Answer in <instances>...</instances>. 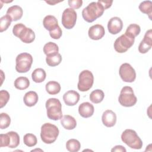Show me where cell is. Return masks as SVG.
<instances>
[{
	"mask_svg": "<svg viewBox=\"0 0 152 152\" xmlns=\"http://www.w3.org/2000/svg\"><path fill=\"white\" fill-rule=\"evenodd\" d=\"M104 10V8L99 1L92 2L83 10L82 16L86 21L92 23L101 17Z\"/></svg>",
	"mask_w": 152,
	"mask_h": 152,
	"instance_id": "6da1fadb",
	"label": "cell"
},
{
	"mask_svg": "<svg viewBox=\"0 0 152 152\" xmlns=\"http://www.w3.org/2000/svg\"><path fill=\"white\" fill-rule=\"evenodd\" d=\"M47 116L49 119L53 121H58L62 117V104L59 99L50 98L46 102Z\"/></svg>",
	"mask_w": 152,
	"mask_h": 152,
	"instance_id": "7a4b0ae2",
	"label": "cell"
},
{
	"mask_svg": "<svg viewBox=\"0 0 152 152\" xmlns=\"http://www.w3.org/2000/svg\"><path fill=\"white\" fill-rule=\"evenodd\" d=\"M12 33L25 43H32L36 37L33 30L27 27L23 23H18L14 25L12 28Z\"/></svg>",
	"mask_w": 152,
	"mask_h": 152,
	"instance_id": "3957f363",
	"label": "cell"
},
{
	"mask_svg": "<svg viewBox=\"0 0 152 152\" xmlns=\"http://www.w3.org/2000/svg\"><path fill=\"white\" fill-rule=\"evenodd\" d=\"M59 134L58 128L50 123H45L41 126L40 138L45 144H52L54 142Z\"/></svg>",
	"mask_w": 152,
	"mask_h": 152,
	"instance_id": "277c9868",
	"label": "cell"
},
{
	"mask_svg": "<svg viewBox=\"0 0 152 152\" xmlns=\"http://www.w3.org/2000/svg\"><path fill=\"white\" fill-rule=\"evenodd\" d=\"M121 140L129 147L135 150L141 149L143 145L137 132L131 129H126L122 133Z\"/></svg>",
	"mask_w": 152,
	"mask_h": 152,
	"instance_id": "5b68a950",
	"label": "cell"
},
{
	"mask_svg": "<svg viewBox=\"0 0 152 152\" xmlns=\"http://www.w3.org/2000/svg\"><path fill=\"white\" fill-rule=\"evenodd\" d=\"M118 101L120 104L124 107L134 106L137 102V98L134 94L132 88L129 86L124 87L121 90Z\"/></svg>",
	"mask_w": 152,
	"mask_h": 152,
	"instance_id": "8992f818",
	"label": "cell"
},
{
	"mask_svg": "<svg viewBox=\"0 0 152 152\" xmlns=\"http://www.w3.org/2000/svg\"><path fill=\"white\" fill-rule=\"evenodd\" d=\"M32 63L33 57L30 53H20L15 59V69L19 73H26L30 69Z\"/></svg>",
	"mask_w": 152,
	"mask_h": 152,
	"instance_id": "52a82bcc",
	"label": "cell"
},
{
	"mask_svg": "<svg viewBox=\"0 0 152 152\" xmlns=\"http://www.w3.org/2000/svg\"><path fill=\"white\" fill-rule=\"evenodd\" d=\"M134 37L125 33L115 40L114 49L118 53H124L134 45Z\"/></svg>",
	"mask_w": 152,
	"mask_h": 152,
	"instance_id": "ba28073f",
	"label": "cell"
},
{
	"mask_svg": "<svg viewBox=\"0 0 152 152\" xmlns=\"http://www.w3.org/2000/svg\"><path fill=\"white\" fill-rule=\"evenodd\" d=\"M93 83L94 76L92 72L89 70H83L79 74L78 89L81 91H87L92 87Z\"/></svg>",
	"mask_w": 152,
	"mask_h": 152,
	"instance_id": "9c48e42d",
	"label": "cell"
},
{
	"mask_svg": "<svg viewBox=\"0 0 152 152\" xmlns=\"http://www.w3.org/2000/svg\"><path fill=\"white\" fill-rule=\"evenodd\" d=\"M77 14L76 11L71 8H66L62 15V24L66 29L72 28L76 23Z\"/></svg>",
	"mask_w": 152,
	"mask_h": 152,
	"instance_id": "30bf717a",
	"label": "cell"
},
{
	"mask_svg": "<svg viewBox=\"0 0 152 152\" xmlns=\"http://www.w3.org/2000/svg\"><path fill=\"white\" fill-rule=\"evenodd\" d=\"M119 74L121 79L126 83H132L136 78L135 71L128 63H124L121 65Z\"/></svg>",
	"mask_w": 152,
	"mask_h": 152,
	"instance_id": "8fae6325",
	"label": "cell"
},
{
	"mask_svg": "<svg viewBox=\"0 0 152 152\" xmlns=\"http://www.w3.org/2000/svg\"><path fill=\"white\" fill-rule=\"evenodd\" d=\"M152 46V30H147L138 46V51L141 53H145L151 49Z\"/></svg>",
	"mask_w": 152,
	"mask_h": 152,
	"instance_id": "7c38bea8",
	"label": "cell"
},
{
	"mask_svg": "<svg viewBox=\"0 0 152 152\" xmlns=\"http://www.w3.org/2000/svg\"><path fill=\"white\" fill-rule=\"evenodd\" d=\"M123 28V22L122 20L118 17L111 18L107 23V29L112 34L119 33Z\"/></svg>",
	"mask_w": 152,
	"mask_h": 152,
	"instance_id": "4fadbf2b",
	"label": "cell"
},
{
	"mask_svg": "<svg viewBox=\"0 0 152 152\" xmlns=\"http://www.w3.org/2000/svg\"><path fill=\"white\" fill-rule=\"evenodd\" d=\"M105 34L104 27L99 24L92 26L88 29V34L89 37L94 40L101 39Z\"/></svg>",
	"mask_w": 152,
	"mask_h": 152,
	"instance_id": "5bb4252c",
	"label": "cell"
},
{
	"mask_svg": "<svg viewBox=\"0 0 152 152\" xmlns=\"http://www.w3.org/2000/svg\"><path fill=\"white\" fill-rule=\"evenodd\" d=\"M80 98V94L75 90H69L63 96V100L65 103L69 106H72L77 104Z\"/></svg>",
	"mask_w": 152,
	"mask_h": 152,
	"instance_id": "9a60e30c",
	"label": "cell"
},
{
	"mask_svg": "<svg viewBox=\"0 0 152 152\" xmlns=\"http://www.w3.org/2000/svg\"><path fill=\"white\" fill-rule=\"evenodd\" d=\"M102 121L106 127H112L116 122V115L111 110H106L102 115Z\"/></svg>",
	"mask_w": 152,
	"mask_h": 152,
	"instance_id": "2e32d148",
	"label": "cell"
},
{
	"mask_svg": "<svg viewBox=\"0 0 152 152\" xmlns=\"http://www.w3.org/2000/svg\"><path fill=\"white\" fill-rule=\"evenodd\" d=\"M94 112V108L92 104L89 102H84L80 104L78 112L81 116L84 118L91 117Z\"/></svg>",
	"mask_w": 152,
	"mask_h": 152,
	"instance_id": "e0dca14e",
	"label": "cell"
},
{
	"mask_svg": "<svg viewBox=\"0 0 152 152\" xmlns=\"http://www.w3.org/2000/svg\"><path fill=\"white\" fill-rule=\"evenodd\" d=\"M23 11L19 5H12L9 7L7 11V15H9L12 21H16L21 18Z\"/></svg>",
	"mask_w": 152,
	"mask_h": 152,
	"instance_id": "ac0fdd59",
	"label": "cell"
},
{
	"mask_svg": "<svg viewBox=\"0 0 152 152\" xmlns=\"http://www.w3.org/2000/svg\"><path fill=\"white\" fill-rule=\"evenodd\" d=\"M43 25L44 27L48 31H51L57 28L59 25L56 17L52 15H46L43 20Z\"/></svg>",
	"mask_w": 152,
	"mask_h": 152,
	"instance_id": "d6986e66",
	"label": "cell"
},
{
	"mask_svg": "<svg viewBox=\"0 0 152 152\" xmlns=\"http://www.w3.org/2000/svg\"><path fill=\"white\" fill-rule=\"evenodd\" d=\"M60 120L62 126L66 129L72 130L77 126V121L71 115H64Z\"/></svg>",
	"mask_w": 152,
	"mask_h": 152,
	"instance_id": "ffe728a7",
	"label": "cell"
},
{
	"mask_svg": "<svg viewBox=\"0 0 152 152\" xmlns=\"http://www.w3.org/2000/svg\"><path fill=\"white\" fill-rule=\"evenodd\" d=\"M39 97L36 92L30 91L27 92L23 97L24 104L28 107L34 106L38 102Z\"/></svg>",
	"mask_w": 152,
	"mask_h": 152,
	"instance_id": "44dd1931",
	"label": "cell"
},
{
	"mask_svg": "<svg viewBox=\"0 0 152 152\" xmlns=\"http://www.w3.org/2000/svg\"><path fill=\"white\" fill-rule=\"evenodd\" d=\"M45 88L48 93L51 95H55L60 92L61 88L59 83L57 81H50L46 83Z\"/></svg>",
	"mask_w": 152,
	"mask_h": 152,
	"instance_id": "7402d4cb",
	"label": "cell"
},
{
	"mask_svg": "<svg viewBox=\"0 0 152 152\" xmlns=\"http://www.w3.org/2000/svg\"><path fill=\"white\" fill-rule=\"evenodd\" d=\"M46 77V73L43 68H36L31 74L32 80L33 81L37 83H40L44 81Z\"/></svg>",
	"mask_w": 152,
	"mask_h": 152,
	"instance_id": "603a6c76",
	"label": "cell"
},
{
	"mask_svg": "<svg viewBox=\"0 0 152 152\" xmlns=\"http://www.w3.org/2000/svg\"><path fill=\"white\" fill-rule=\"evenodd\" d=\"M104 97V92L100 89H96L93 90L90 94L89 98L93 103H99L102 102Z\"/></svg>",
	"mask_w": 152,
	"mask_h": 152,
	"instance_id": "cb8c5ba5",
	"label": "cell"
},
{
	"mask_svg": "<svg viewBox=\"0 0 152 152\" xmlns=\"http://www.w3.org/2000/svg\"><path fill=\"white\" fill-rule=\"evenodd\" d=\"M139 10L142 13L148 15L149 18L151 20L152 14V2L151 1H144L139 5Z\"/></svg>",
	"mask_w": 152,
	"mask_h": 152,
	"instance_id": "d4e9b609",
	"label": "cell"
},
{
	"mask_svg": "<svg viewBox=\"0 0 152 152\" xmlns=\"http://www.w3.org/2000/svg\"><path fill=\"white\" fill-rule=\"evenodd\" d=\"M62 61V56L60 53L47 55L46 58V64L50 66L58 65Z\"/></svg>",
	"mask_w": 152,
	"mask_h": 152,
	"instance_id": "484cf974",
	"label": "cell"
},
{
	"mask_svg": "<svg viewBox=\"0 0 152 152\" xmlns=\"http://www.w3.org/2000/svg\"><path fill=\"white\" fill-rule=\"evenodd\" d=\"M30 86V81L26 77H19L14 81V86L18 90H25Z\"/></svg>",
	"mask_w": 152,
	"mask_h": 152,
	"instance_id": "4316f807",
	"label": "cell"
},
{
	"mask_svg": "<svg viewBox=\"0 0 152 152\" xmlns=\"http://www.w3.org/2000/svg\"><path fill=\"white\" fill-rule=\"evenodd\" d=\"M58 52L59 47L55 43L49 42L43 46V52L46 56L58 53Z\"/></svg>",
	"mask_w": 152,
	"mask_h": 152,
	"instance_id": "83f0119b",
	"label": "cell"
},
{
	"mask_svg": "<svg viewBox=\"0 0 152 152\" xmlns=\"http://www.w3.org/2000/svg\"><path fill=\"white\" fill-rule=\"evenodd\" d=\"M81 144L76 139H70L66 142V148L70 152H77L80 150Z\"/></svg>",
	"mask_w": 152,
	"mask_h": 152,
	"instance_id": "f1b7e54d",
	"label": "cell"
},
{
	"mask_svg": "<svg viewBox=\"0 0 152 152\" xmlns=\"http://www.w3.org/2000/svg\"><path fill=\"white\" fill-rule=\"evenodd\" d=\"M140 31L141 28L139 25L137 24H131L126 28L125 33L135 38L140 34Z\"/></svg>",
	"mask_w": 152,
	"mask_h": 152,
	"instance_id": "f546056e",
	"label": "cell"
},
{
	"mask_svg": "<svg viewBox=\"0 0 152 152\" xmlns=\"http://www.w3.org/2000/svg\"><path fill=\"white\" fill-rule=\"evenodd\" d=\"M23 141H24V144L26 145L29 147H31L37 144V140L36 135H34L33 134L28 133L24 135L23 137Z\"/></svg>",
	"mask_w": 152,
	"mask_h": 152,
	"instance_id": "4dcf8cb0",
	"label": "cell"
},
{
	"mask_svg": "<svg viewBox=\"0 0 152 152\" xmlns=\"http://www.w3.org/2000/svg\"><path fill=\"white\" fill-rule=\"evenodd\" d=\"M10 137V143L8 146L10 148H16L20 144V136L17 132L10 131L8 132Z\"/></svg>",
	"mask_w": 152,
	"mask_h": 152,
	"instance_id": "1f68e13d",
	"label": "cell"
},
{
	"mask_svg": "<svg viewBox=\"0 0 152 152\" xmlns=\"http://www.w3.org/2000/svg\"><path fill=\"white\" fill-rule=\"evenodd\" d=\"M12 20L8 15H5L0 18V31L3 32L7 30L10 26Z\"/></svg>",
	"mask_w": 152,
	"mask_h": 152,
	"instance_id": "d6a6232c",
	"label": "cell"
},
{
	"mask_svg": "<svg viewBox=\"0 0 152 152\" xmlns=\"http://www.w3.org/2000/svg\"><path fill=\"white\" fill-rule=\"evenodd\" d=\"M11 124V118L6 113H1L0 115V128L1 129L7 128Z\"/></svg>",
	"mask_w": 152,
	"mask_h": 152,
	"instance_id": "836d02e7",
	"label": "cell"
},
{
	"mask_svg": "<svg viewBox=\"0 0 152 152\" xmlns=\"http://www.w3.org/2000/svg\"><path fill=\"white\" fill-rule=\"evenodd\" d=\"M10 94L9 93L5 90H2L0 91V107L2 108L6 105L7 102L10 99Z\"/></svg>",
	"mask_w": 152,
	"mask_h": 152,
	"instance_id": "e575fe53",
	"label": "cell"
},
{
	"mask_svg": "<svg viewBox=\"0 0 152 152\" xmlns=\"http://www.w3.org/2000/svg\"><path fill=\"white\" fill-rule=\"evenodd\" d=\"M0 140H1V143H0V147H8L10 143V137L7 132V134H1L0 135Z\"/></svg>",
	"mask_w": 152,
	"mask_h": 152,
	"instance_id": "d590c367",
	"label": "cell"
},
{
	"mask_svg": "<svg viewBox=\"0 0 152 152\" xmlns=\"http://www.w3.org/2000/svg\"><path fill=\"white\" fill-rule=\"evenodd\" d=\"M50 36L54 39H59L62 34V31L59 26L54 29L53 30L49 31Z\"/></svg>",
	"mask_w": 152,
	"mask_h": 152,
	"instance_id": "8d00e7d4",
	"label": "cell"
},
{
	"mask_svg": "<svg viewBox=\"0 0 152 152\" xmlns=\"http://www.w3.org/2000/svg\"><path fill=\"white\" fill-rule=\"evenodd\" d=\"M68 5L71 8L78 9L82 6L83 1L82 0H69L68 1Z\"/></svg>",
	"mask_w": 152,
	"mask_h": 152,
	"instance_id": "74e56055",
	"label": "cell"
},
{
	"mask_svg": "<svg viewBox=\"0 0 152 152\" xmlns=\"http://www.w3.org/2000/svg\"><path fill=\"white\" fill-rule=\"evenodd\" d=\"M104 8V10H106L109 8H110L113 3V1H102V0H99L98 1Z\"/></svg>",
	"mask_w": 152,
	"mask_h": 152,
	"instance_id": "f35d334b",
	"label": "cell"
},
{
	"mask_svg": "<svg viewBox=\"0 0 152 152\" xmlns=\"http://www.w3.org/2000/svg\"><path fill=\"white\" fill-rule=\"evenodd\" d=\"M126 149L124 147H123L122 145H116L115 146L112 150L111 151L113 152V151H121V152H126Z\"/></svg>",
	"mask_w": 152,
	"mask_h": 152,
	"instance_id": "ab89813d",
	"label": "cell"
},
{
	"mask_svg": "<svg viewBox=\"0 0 152 152\" xmlns=\"http://www.w3.org/2000/svg\"><path fill=\"white\" fill-rule=\"evenodd\" d=\"M61 1H59V2H58V1H46V2H47L48 4H49L50 5H55V4H56V3H58V2H60Z\"/></svg>",
	"mask_w": 152,
	"mask_h": 152,
	"instance_id": "60d3db41",
	"label": "cell"
}]
</instances>
